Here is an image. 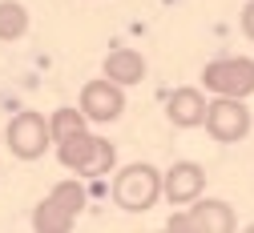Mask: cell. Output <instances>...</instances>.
<instances>
[{
	"label": "cell",
	"instance_id": "13",
	"mask_svg": "<svg viewBox=\"0 0 254 233\" xmlns=\"http://www.w3.org/2000/svg\"><path fill=\"white\" fill-rule=\"evenodd\" d=\"M28 32V8L20 0H0V41H20Z\"/></svg>",
	"mask_w": 254,
	"mask_h": 233
},
{
	"label": "cell",
	"instance_id": "5",
	"mask_svg": "<svg viewBox=\"0 0 254 233\" xmlns=\"http://www.w3.org/2000/svg\"><path fill=\"white\" fill-rule=\"evenodd\" d=\"M202 85L214 96H250L254 93V60L250 56H222L202 69Z\"/></svg>",
	"mask_w": 254,
	"mask_h": 233
},
{
	"label": "cell",
	"instance_id": "1",
	"mask_svg": "<svg viewBox=\"0 0 254 233\" xmlns=\"http://www.w3.org/2000/svg\"><path fill=\"white\" fill-rule=\"evenodd\" d=\"M157 197H166V193H162V173H157L153 165L133 161V165H125V169H117V177H113V201H117V209L145 213V209L157 205Z\"/></svg>",
	"mask_w": 254,
	"mask_h": 233
},
{
	"label": "cell",
	"instance_id": "2",
	"mask_svg": "<svg viewBox=\"0 0 254 233\" xmlns=\"http://www.w3.org/2000/svg\"><path fill=\"white\" fill-rule=\"evenodd\" d=\"M81 209H85V185L81 181H61L33 209V229L37 233H69L77 225Z\"/></svg>",
	"mask_w": 254,
	"mask_h": 233
},
{
	"label": "cell",
	"instance_id": "7",
	"mask_svg": "<svg viewBox=\"0 0 254 233\" xmlns=\"http://www.w3.org/2000/svg\"><path fill=\"white\" fill-rule=\"evenodd\" d=\"M4 141H8V149H12L20 161H37V157L49 153L53 133H49V121H45L41 113H28V109H24V113H16V117L8 121Z\"/></svg>",
	"mask_w": 254,
	"mask_h": 233
},
{
	"label": "cell",
	"instance_id": "14",
	"mask_svg": "<svg viewBox=\"0 0 254 233\" xmlns=\"http://www.w3.org/2000/svg\"><path fill=\"white\" fill-rule=\"evenodd\" d=\"M242 32L254 41V0H246V8H242Z\"/></svg>",
	"mask_w": 254,
	"mask_h": 233
},
{
	"label": "cell",
	"instance_id": "12",
	"mask_svg": "<svg viewBox=\"0 0 254 233\" xmlns=\"http://www.w3.org/2000/svg\"><path fill=\"white\" fill-rule=\"evenodd\" d=\"M85 109H53V121H49V133H53V141H73L85 133Z\"/></svg>",
	"mask_w": 254,
	"mask_h": 233
},
{
	"label": "cell",
	"instance_id": "9",
	"mask_svg": "<svg viewBox=\"0 0 254 233\" xmlns=\"http://www.w3.org/2000/svg\"><path fill=\"white\" fill-rule=\"evenodd\" d=\"M81 109H85L89 121H101V125H105V121H117L121 109H125V93H121L117 81L97 77V81H89V85L81 89Z\"/></svg>",
	"mask_w": 254,
	"mask_h": 233
},
{
	"label": "cell",
	"instance_id": "11",
	"mask_svg": "<svg viewBox=\"0 0 254 233\" xmlns=\"http://www.w3.org/2000/svg\"><path fill=\"white\" fill-rule=\"evenodd\" d=\"M105 77L117 81L121 89L145 81V56H141L137 48H113V52L105 56Z\"/></svg>",
	"mask_w": 254,
	"mask_h": 233
},
{
	"label": "cell",
	"instance_id": "6",
	"mask_svg": "<svg viewBox=\"0 0 254 233\" xmlns=\"http://www.w3.org/2000/svg\"><path fill=\"white\" fill-rule=\"evenodd\" d=\"M206 133L222 145H234L250 133V109L246 96H214L206 109Z\"/></svg>",
	"mask_w": 254,
	"mask_h": 233
},
{
	"label": "cell",
	"instance_id": "3",
	"mask_svg": "<svg viewBox=\"0 0 254 233\" xmlns=\"http://www.w3.org/2000/svg\"><path fill=\"white\" fill-rule=\"evenodd\" d=\"M57 161L65 165V169L81 173V177H101V173H113L117 149L105 137H89V133H81V137L57 145Z\"/></svg>",
	"mask_w": 254,
	"mask_h": 233
},
{
	"label": "cell",
	"instance_id": "4",
	"mask_svg": "<svg viewBox=\"0 0 254 233\" xmlns=\"http://www.w3.org/2000/svg\"><path fill=\"white\" fill-rule=\"evenodd\" d=\"M166 229H174V233H234L238 213H234V205L218 201V197H206V201L198 197L190 209H178L166 221Z\"/></svg>",
	"mask_w": 254,
	"mask_h": 233
},
{
	"label": "cell",
	"instance_id": "8",
	"mask_svg": "<svg viewBox=\"0 0 254 233\" xmlns=\"http://www.w3.org/2000/svg\"><path fill=\"white\" fill-rule=\"evenodd\" d=\"M162 193L170 205H194L206 193V169L198 161H174L162 173Z\"/></svg>",
	"mask_w": 254,
	"mask_h": 233
},
{
	"label": "cell",
	"instance_id": "10",
	"mask_svg": "<svg viewBox=\"0 0 254 233\" xmlns=\"http://www.w3.org/2000/svg\"><path fill=\"white\" fill-rule=\"evenodd\" d=\"M206 109H210V101L202 96V89H174L170 101H166V117H170V125H178V129H198V125H206Z\"/></svg>",
	"mask_w": 254,
	"mask_h": 233
}]
</instances>
